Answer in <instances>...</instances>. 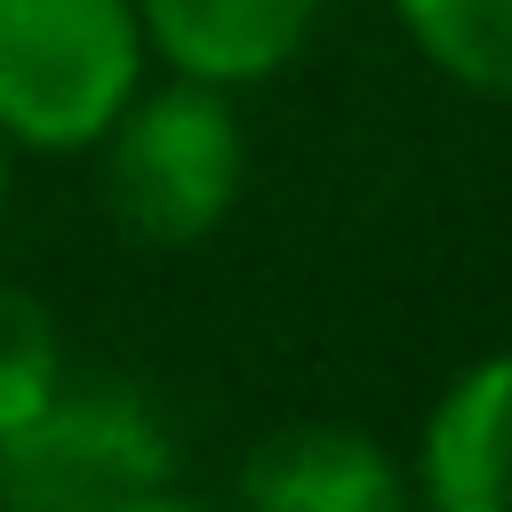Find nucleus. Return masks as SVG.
<instances>
[{"label":"nucleus","instance_id":"nucleus-1","mask_svg":"<svg viewBox=\"0 0 512 512\" xmlns=\"http://www.w3.org/2000/svg\"><path fill=\"white\" fill-rule=\"evenodd\" d=\"M104 160V208L144 248H200L248 184V128L224 88L168 80L136 88L128 112L96 144Z\"/></svg>","mask_w":512,"mask_h":512},{"label":"nucleus","instance_id":"nucleus-2","mask_svg":"<svg viewBox=\"0 0 512 512\" xmlns=\"http://www.w3.org/2000/svg\"><path fill=\"white\" fill-rule=\"evenodd\" d=\"M144 64L128 0H0V144L96 152Z\"/></svg>","mask_w":512,"mask_h":512},{"label":"nucleus","instance_id":"nucleus-3","mask_svg":"<svg viewBox=\"0 0 512 512\" xmlns=\"http://www.w3.org/2000/svg\"><path fill=\"white\" fill-rule=\"evenodd\" d=\"M168 480L176 432L120 376H64L56 400L0 440V512H120Z\"/></svg>","mask_w":512,"mask_h":512},{"label":"nucleus","instance_id":"nucleus-4","mask_svg":"<svg viewBox=\"0 0 512 512\" xmlns=\"http://www.w3.org/2000/svg\"><path fill=\"white\" fill-rule=\"evenodd\" d=\"M232 512H416V480L376 432L304 416L240 456Z\"/></svg>","mask_w":512,"mask_h":512},{"label":"nucleus","instance_id":"nucleus-5","mask_svg":"<svg viewBox=\"0 0 512 512\" xmlns=\"http://www.w3.org/2000/svg\"><path fill=\"white\" fill-rule=\"evenodd\" d=\"M408 480L416 512H512V344L448 376L424 408Z\"/></svg>","mask_w":512,"mask_h":512},{"label":"nucleus","instance_id":"nucleus-6","mask_svg":"<svg viewBox=\"0 0 512 512\" xmlns=\"http://www.w3.org/2000/svg\"><path fill=\"white\" fill-rule=\"evenodd\" d=\"M128 8L144 32V56L224 96L280 80L320 24V0H128Z\"/></svg>","mask_w":512,"mask_h":512},{"label":"nucleus","instance_id":"nucleus-7","mask_svg":"<svg viewBox=\"0 0 512 512\" xmlns=\"http://www.w3.org/2000/svg\"><path fill=\"white\" fill-rule=\"evenodd\" d=\"M392 8L408 48L440 80L512 104V0H392Z\"/></svg>","mask_w":512,"mask_h":512},{"label":"nucleus","instance_id":"nucleus-8","mask_svg":"<svg viewBox=\"0 0 512 512\" xmlns=\"http://www.w3.org/2000/svg\"><path fill=\"white\" fill-rule=\"evenodd\" d=\"M64 376H72V368H64V328H56V312H48L32 288L0 280V440H16V432L56 400Z\"/></svg>","mask_w":512,"mask_h":512},{"label":"nucleus","instance_id":"nucleus-9","mask_svg":"<svg viewBox=\"0 0 512 512\" xmlns=\"http://www.w3.org/2000/svg\"><path fill=\"white\" fill-rule=\"evenodd\" d=\"M120 512H232V504H216V496H192V488H152V496H136V504H120Z\"/></svg>","mask_w":512,"mask_h":512},{"label":"nucleus","instance_id":"nucleus-10","mask_svg":"<svg viewBox=\"0 0 512 512\" xmlns=\"http://www.w3.org/2000/svg\"><path fill=\"white\" fill-rule=\"evenodd\" d=\"M0 208H8V144H0Z\"/></svg>","mask_w":512,"mask_h":512}]
</instances>
